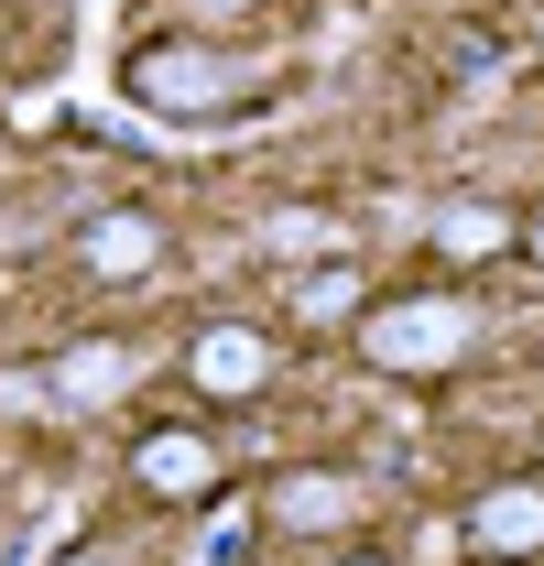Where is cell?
I'll list each match as a JSON object with an SVG mask.
<instances>
[{
	"label": "cell",
	"instance_id": "obj_5",
	"mask_svg": "<svg viewBox=\"0 0 544 566\" xmlns=\"http://www.w3.org/2000/svg\"><path fill=\"white\" fill-rule=\"evenodd\" d=\"M469 545L479 556H544V480H490L469 501Z\"/></svg>",
	"mask_w": 544,
	"mask_h": 566
},
{
	"label": "cell",
	"instance_id": "obj_6",
	"mask_svg": "<svg viewBox=\"0 0 544 566\" xmlns=\"http://www.w3.org/2000/svg\"><path fill=\"white\" fill-rule=\"evenodd\" d=\"M272 523L283 534H338V523H359V480L348 469H283L272 480Z\"/></svg>",
	"mask_w": 544,
	"mask_h": 566
},
{
	"label": "cell",
	"instance_id": "obj_10",
	"mask_svg": "<svg viewBox=\"0 0 544 566\" xmlns=\"http://www.w3.org/2000/svg\"><path fill=\"white\" fill-rule=\"evenodd\" d=\"M338 316H359V273H348V262H327V273L294 283V327H338Z\"/></svg>",
	"mask_w": 544,
	"mask_h": 566
},
{
	"label": "cell",
	"instance_id": "obj_8",
	"mask_svg": "<svg viewBox=\"0 0 544 566\" xmlns=\"http://www.w3.org/2000/svg\"><path fill=\"white\" fill-rule=\"evenodd\" d=\"M425 240H436L447 262H490V251H512V208H490V197H447V208L425 218Z\"/></svg>",
	"mask_w": 544,
	"mask_h": 566
},
{
	"label": "cell",
	"instance_id": "obj_3",
	"mask_svg": "<svg viewBox=\"0 0 544 566\" xmlns=\"http://www.w3.org/2000/svg\"><path fill=\"white\" fill-rule=\"evenodd\" d=\"M132 87L153 98V109H218L240 76H229V55H197V44H153L132 66Z\"/></svg>",
	"mask_w": 544,
	"mask_h": 566
},
{
	"label": "cell",
	"instance_id": "obj_13",
	"mask_svg": "<svg viewBox=\"0 0 544 566\" xmlns=\"http://www.w3.org/2000/svg\"><path fill=\"white\" fill-rule=\"evenodd\" d=\"M348 566H381V556H348Z\"/></svg>",
	"mask_w": 544,
	"mask_h": 566
},
{
	"label": "cell",
	"instance_id": "obj_4",
	"mask_svg": "<svg viewBox=\"0 0 544 566\" xmlns=\"http://www.w3.org/2000/svg\"><path fill=\"white\" fill-rule=\"evenodd\" d=\"M186 370H197L207 403H251V392L272 381V338L262 327H207L197 349H186Z\"/></svg>",
	"mask_w": 544,
	"mask_h": 566
},
{
	"label": "cell",
	"instance_id": "obj_12",
	"mask_svg": "<svg viewBox=\"0 0 544 566\" xmlns=\"http://www.w3.org/2000/svg\"><path fill=\"white\" fill-rule=\"evenodd\" d=\"M55 566H121V556H109V545H76V556H55Z\"/></svg>",
	"mask_w": 544,
	"mask_h": 566
},
{
	"label": "cell",
	"instance_id": "obj_1",
	"mask_svg": "<svg viewBox=\"0 0 544 566\" xmlns=\"http://www.w3.org/2000/svg\"><path fill=\"white\" fill-rule=\"evenodd\" d=\"M469 338H479V316L458 294H393V305L359 316V349H370L381 381H436V370L469 359Z\"/></svg>",
	"mask_w": 544,
	"mask_h": 566
},
{
	"label": "cell",
	"instance_id": "obj_7",
	"mask_svg": "<svg viewBox=\"0 0 544 566\" xmlns=\"http://www.w3.org/2000/svg\"><path fill=\"white\" fill-rule=\"evenodd\" d=\"M132 370H142V359L121 349V338H87V349L55 359V403H66V415H98V403H121V392H132Z\"/></svg>",
	"mask_w": 544,
	"mask_h": 566
},
{
	"label": "cell",
	"instance_id": "obj_11",
	"mask_svg": "<svg viewBox=\"0 0 544 566\" xmlns=\"http://www.w3.org/2000/svg\"><path fill=\"white\" fill-rule=\"evenodd\" d=\"M272 251H283V262H316V251H338V218L327 208H283L272 218Z\"/></svg>",
	"mask_w": 544,
	"mask_h": 566
},
{
	"label": "cell",
	"instance_id": "obj_9",
	"mask_svg": "<svg viewBox=\"0 0 544 566\" xmlns=\"http://www.w3.org/2000/svg\"><path fill=\"white\" fill-rule=\"evenodd\" d=\"M87 273L98 283H142L153 273V218L142 208H98L87 218Z\"/></svg>",
	"mask_w": 544,
	"mask_h": 566
},
{
	"label": "cell",
	"instance_id": "obj_2",
	"mask_svg": "<svg viewBox=\"0 0 544 566\" xmlns=\"http://www.w3.org/2000/svg\"><path fill=\"white\" fill-rule=\"evenodd\" d=\"M132 480L153 501H207L218 491V436H207V424H153L132 447Z\"/></svg>",
	"mask_w": 544,
	"mask_h": 566
}]
</instances>
